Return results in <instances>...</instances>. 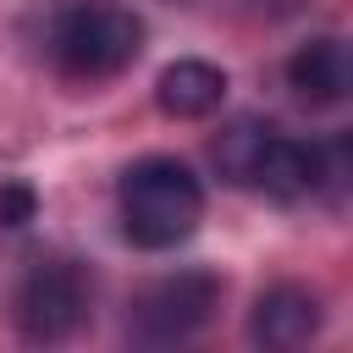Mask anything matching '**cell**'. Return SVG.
I'll return each mask as SVG.
<instances>
[{"label": "cell", "instance_id": "6da1fadb", "mask_svg": "<svg viewBox=\"0 0 353 353\" xmlns=\"http://www.w3.org/2000/svg\"><path fill=\"white\" fill-rule=\"evenodd\" d=\"M116 199H121V232H127V243L149 248V254L188 243L199 232V221H204V188H199L193 165L176 160V154H143V160H132L121 171Z\"/></svg>", "mask_w": 353, "mask_h": 353}, {"label": "cell", "instance_id": "7a4b0ae2", "mask_svg": "<svg viewBox=\"0 0 353 353\" xmlns=\"http://www.w3.org/2000/svg\"><path fill=\"white\" fill-rule=\"evenodd\" d=\"M143 50V17L121 0H77L55 22V61L66 77L99 83L138 61Z\"/></svg>", "mask_w": 353, "mask_h": 353}, {"label": "cell", "instance_id": "3957f363", "mask_svg": "<svg viewBox=\"0 0 353 353\" xmlns=\"http://www.w3.org/2000/svg\"><path fill=\"white\" fill-rule=\"evenodd\" d=\"M215 309H221V276H210V270H176V276L149 281L132 298L127 331L138 342H149V347H165V342H188L193 331H204Z\"/></svg>", "mask_w": 353, "mask_h": 353}, {"label": "cell", "instance_id": "277c9868", "mask_svg": "<svg viewBox=\"0 0 353 353\" xmlns=\"http://www.w3.org/2000/svg\"><path fill=\"white\" fill-rule=\"evenodd\" d=\"M17 331L28 342H66L88 314V281L72 259H33L17 281Z\"/></svg>", "mask_w": 353, "mask_h": 353}, {"label": "cell", "instance_id": "5b68a950", "mask_svg": "<svg viewBox=\"0 0 353 353\" xmlns=\"http://www.w3.org/2000/svg\"><path fill=\"white\" fill-rule=\"evenodd\" d=\"M325 309H320V292L298 287V281H276L254 298V314H248V336L270 353H292L303 347L314 331H320Z\"/></svg>", "mask_w": 353, "mask_h": 353}, {"label": "cell", "instance_id": "8992f818", "mask_svg": "<svg viewBox=\"0 0 353 353\" xmlns=\"http://www.w3.org/2000/svg\"><path fill=\"white\" fill-rule=\"evenodd\" d=\"M287 83L303 105H342L347 88H353V61H347V44L336 33L325 39H309L292 50L287 61Z\"/></svg>", "mask_w": 353, "mask_h": 353}, {"label": "cell", "instance_id": "52a82bcc", "mask_svg": "<svg viewBox=\"0 0 353 353\" xmlns=\"http://www.w3.org/2000/svg\"><path fill=\"white\" fill-rule=\"evenodd\" d=\"M221 99H226V72L199 61V55L171 61L160 72V83H154V105L165 116H176V121H199V116L221 110Z\"/></svg>", "mask_w": 353, "mask_h": 353}, {"label": "cell", "instance_id": "ba28073f", "mask_svg": "<svg viewBox=\"0 0 353 353\" xmlns=\"http://www.w3.org/2000/svg\"><path fill=\"white\" fill-rule=\"evenodd\" d=\"M270 138H276V127H270V121L243 116V121H232V127L215 138V149H210V154H215V165H221V176H226V182L254 188V171H259V160H265Z\"/></svg>", "mask_w": 353, "mask_h": 353}, {"label": "cell", "instance_id": "9c48e42d", "mask_svg": "<svg viewBox=\"0 0 353 353\" xmlns=\"http://www.w3.org/2000/svg\"><path fill=\"white\" fill-rule=\"evenodd\" d=\"M33 210H39V199H33L28 182H6L0 188V226H22V221H33Z\"/></svg>", "mask_w": 353, "mask_h": 353}]
</instances>
